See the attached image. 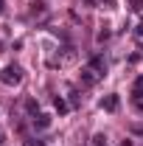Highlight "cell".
<instances>
[{
  "label": "cell",
  "mask_w": 143,
  "mask_h": 146,
  "mask_svg": "<svg viewBox=\"0 0 143 146\" xmlns=\"http://www.w3.org/2000/svg\"><path fill=\"white\" fill-rule=\"evenodd\" d=\"M101 107L107 110V112H115V110L121 107V98H118V96H107V98L101 101Z\"/></svg>",
  "instance_id": "obj_4"
},
{
  "label": "cell",
  "mask_w": 143,
  "mask_h": 146,
  "mask_svg": "<svg viewBox=\"0 0 143 146\" xmlns=\"http://www.w3.org/2000/svg\"><path fill=\"white\" fill-rule=\"evenodd\" d=\"M3 11H6V0H0V17H3Z\"/></svg>",
  "instance_id": "obj_14"
},
{
  "label": "cell",
  "mask_w": 143,
  "mask_h": 146,
  "mask_svg": "<svg viewBox=\"0 0 143 146\" xmlns=\"http://www.w3.org/2000/svg\"><path fill=\"white\" fill-rule=\"evenodd\" d=\"M25 110H28L31 115H39V104H36L34 98H28V101H25Z\"/></svg>",
  "instance_id": "obj_6"
},
{
  "label": "cell",
  "mask_w": 143,
  "mask_h": 146,
  "mask_svg": "<svg viewBox=\"0 0 143 146\" xmlns=\"http://www.w3.org/2000/svg\"><path fill=\"white\" fill-rule=\"evenodd\" d=\"M25 146H45V143H42V141H36V138H31V141H28Z\"/></svg>",
  "instance_id": "obj_13"
},
{
  "label": "cell",
  "mask_w": 143,
  "mask_h": 146,
  "mask_svg": "<svg viewBox=\"0 0 143 146\" xmlns=\"http://www.w3.org/2000/svg\"><path fill=\"white\" fill-rule=\"evenodd\" d=\"M34 127L36 129H48V127H51V115H42V112L34 115Z\"/></svg>",
  "instance_id": "obj_5"
},
{
  "label": "cell",
  "mask_w": 143,
  "mask_h": 146,
  "mask_svg": "<svg viewBox=\"0 0 143 146\" xmlns=\"http://www.w3.org/2000/svg\"><path fill=\"white\" fill-rule=\"evenodd\" d=\"M70 107H79V93H70Z\"/></svg>",
  "instance_id": "obj_11"
},
{
  "label": "cell",
  "mask_w": 143,
  "mask_h": 146,
  "mask_svg": "<svg viewBox=\"0 0 143 146\" xmlns=\"http://www.w3.org/2000/svg\"><path fill=\"white\" fill-rule=\"evenodd\" d=\"M54 104H56V110H59V112H68V104H65V101H62V98H56Z\"/></svg>",
  "instance_id": "obj_9"
},
{
  "label": "cell",
  "mask_w": 143,
  "mask_h": 146,
  "mask_svg": "<svg viewBox=\"0 0 143 146\" xmlns=\"http://www.w3.org/2000/svg\"><path fill=\"white\" fill-rule=\"evenodd\" d=\"M0 143H3V135H0Z\"/></svg>",
  "instance_id": "obj_16"
},
{
  "label": "cell",
  "mask_w": 143,
  "mask_h": 146,
  "mask_svg": "<svg viewBox=\"0 0 143 146\" xmlns=\"http://www.w3.org/2000/svg\"><path fill=\"white\" fill-rule=\"evenodd\" d=\"M0 79H3V84H20L23 82V70L17 65H6L3 73H0Z\"/></svg>",
  "instance_id": "obj_1"
},
{
  "label": "cell",
  "mask_w": 143,
  "mask_h": 146,
  "mask_svg": "<svg viewBox=\"0 0 143 146\" xmlns=\"http://www.w3.org/2000/svg\"><path fill=\"white\" fill-rule=\"evenodd\" d=\"M95 146H107V138L104 135H95Z\"/></svg>",
  "instance_id": "obj_10"
},
{
  "label": "cell",
  "mask_w": 143,
  "mask_h": 146,
  "mask_svg": "<svg viewBox=\"0 0 143 146\" xmlns=\"http://www.w3.org/2000/svg\"><path fill=\"white\" fill-rule=\"evenodd\" d=\"M132 132H135V135H143V127L140 124H132Z\"/></svg>",
  "instance_id": "obj_12"
},
{
  "label": "cell",
  "mask_w": 143,
  "mask_h": 146,
  "mask_svg": "<svg viewBox=\"0 0 143 146\" xmlns=\"http://www.w3.org/2000/svg\"><path fill=\"white\" fill-rule=\"evenodd\" d=\"M98 79H101V76H98V73L93 70V68H84V70H81V84H84V87H93V84H95V82H98Z\"/></svg>",
  "instance_id": "obj_2"
},
{
  "label": "cell",
  "mask_w": 143,
  "mask_h": 146,
  "mask_svg": "<svg viewBox=\"0 0 143 146\" xmlns=\"http://www.w3.org/2000/svg\"><path fill=\"white\" fill-rule=\"evenodd\" d=\"M90 68L98 73V76H104V73H107V59H104L101 54H95L93 59H90Z\"/></svg>",
  "instance_id": "obj_3"
},
{
  "label": "cell",
  "mask_w": 143,
  "mask_h": 146,
  "mask_svg": "<svg viewBox=\"0 0 143 146\" xmlns=\"http://www.w3.org/2000/svg\"><path fill=\"white\" fill-rule=\"evenodd\" d=\"M132 93H135V98H143V76L135 82V87H132Z\"/></svg>",
  "instance_id": "obj_7"
},
{
  "label": "cell",
  "mask_w": 143,
  "mask_h": 146,
  "mask_svg": "<svg viewBox=\"0 0 143 146\" xmlns=\"http://www.w3.org/2000/svg\"><path fill=\"white\" fill-rule=\"evenodd\" d=\"M138 34H140V36H143V23H140V25H138Z\"/></svg>",
  "instance_id": "obj_15"
},
{
  "label": "cell",
  "mask_w": 143,
  "mask_h": 146,
  "mask_svg": "<svg viewBox=\"0 0 143 146\" xmlns=\"http://www.w3.org/2000/svg\"><path fill=\"white\" fill-rule=\"evenodd\" d=\"M129 9H132V11H140V9H143V0H129Z\"/></svg>",
  "instance_id": "obj_8"
}]
</instances>
